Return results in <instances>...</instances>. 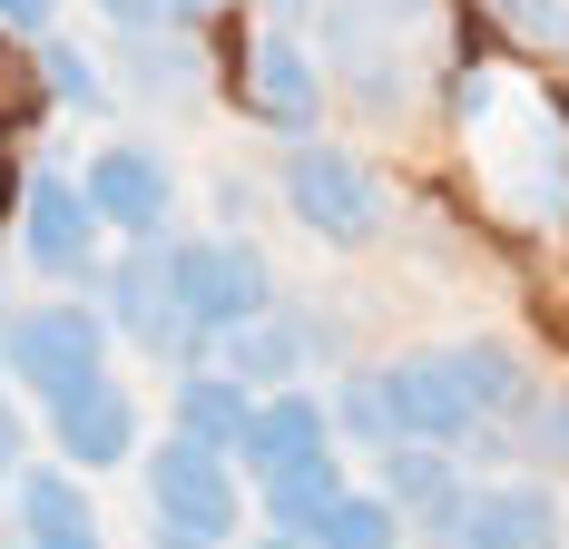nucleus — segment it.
I'll return each mask as SVG.
<instances>
[{"label":"nucleus","mask_w":569,"mask_h":549,"mask_svg":"<svg viewBox=\"0 0 569 549\" xmlns=\"http://www.w3.org/2000/svg\"><path fill=\"white\" fill-rule=\"evenodd\" d=\"M305 540H315V549H402V510L373 491V481H353V491H343Z\"/></svg>","instance_id":"aec40b11"},{"label":"nucleus","mask_w":569,"mask_h":549,"mask_svg":"<svg viewBox=\"0 0 569 549\" xmlns=\"http://www.w3.org/2000/svg\"><path fill=\"white\" fill-rule=\"evenodd\" d=\"M266 10V30H284V40H315V20H325V0H256Z\"/></svg>","instance_id":"393cba45"},{"label":"nucleus","mask_w":569,"mask_h":549,"mask_svg":"<svg viewBox=\"0 0 569 549\" xmlns=\"http://www.w3.org/2000/svg\"><path fill=\"white\" fill-rule=\"evenodd\" d=\"M40 79H50L59 109H109V69L89 50H69V40H40Z\"/></svg>","instance_id":"4be33fe9"},{"label":"nucleus","mask_w":569,"mask_h":549,"mask_svg":"<svg viewBox=\"0 0 569 549\" xmlns=\"http://www.w3.org/2000/svg\"><path fill=\"white\" fill-rule=\"evenodd\" d=\"M452 373H461V392H471V412L481 422H520L530 412V363H520V343H501V333H461L452 343Z\"/></svg>","instance_id":"f3484780"},{"label":"nucleus","mask_w":569,"mask_h":549,"mask_svg":"<svg viewBox=\"0 0 569 549\" xmlns=\"http://www.w3.org/2000/svg\"><path fill=\"white\" fill-rule=\"evenodd\" d=\"M148 549H227V540H197V530H148Z\"/></svg>","instance_id":"cd10ccee"},{"label":"nucleus","mask_w":569,"mask_h":549,"mask_svg":"<svg viewBox=\"0 0 569 549\" xmlns=\"http://www.w3.org/2000/svg\"><path fill=\"white\" fill-rule=\"evenodd\" d=\"M276 187H284V217L305 226L315 246H335V256L373 246V236L393 226L383 177L353 158V148H335V138H295V148L276 158Z\"/></svg>","instance_id":"f03ea898"},{"label":"nucleus","mask_w":569,"mask_h":549,"mask_svg":"<svg viewBox=\"0 0 569 549\" xmlns=\"http://www.w3.org/2000/svg\"><path fill=\"white\" fill-rule=\"evenodd\" d=\"M373 491L402 510L412 540L442 549V530H452L461 500H471V471H461V451H442V441H383L373 451Z\"/></svg>","instance_id":"1a4fd4ad"},{"label":"nucleus","mask_w":569,"mask_h":549,"mask_svg":"<svg viewBox=\"0 0 569 549\" xmlns=\"http://www.w3.org/2000/svg\"><path fill=\"white\" fill-rule=\"evenodd\" d=\"M99 207H89V187L69 177V167H30L20 177V207H10V246H20V266L50 274V285H99Z\"/></svg>","instance_id":"20e7f679"},{"label":"nucleus","mask_w":569,"mask_h":549,"mask_svg":"<svg viewBox=\"0 0 569 549\" xmlns=\"http://www.w3.org/2000/svg\"><path fill=\"white\" fill-rule=\"evenodd\" d=\"M148 520L158 530H197V540H236V520H246V471H236V451H207V441L168 432L148 451Z\"/></svg>","instance_id":"39448f33"},{"label":"nucleus","mask_w":569,"mask_h":549,"mask_svg":"<svg viewBox=\"0 0 569 549\" xmlns=\"http://www.w3.org/2000/svg\"><path fill=\"white\" fill-rule=\"evenodd\" d=\"M383 383H393L402 441H442V451H461V441L481 432V412H471V392H461V373H452V343L393 353V363H383Z\"/></svg>","instance_id":"ddd939ff"},{"label":"nucleus","mask_w":569,"mask_h":549,"mask_svg":"<svg viewBox=\"0 0 569 549\" xmlns=\"http://www.w3.org/2000/svg\"><path fill=\"white\" fill-rule=\"evenodd\" d=\"M560 540L569 520L550 481H471L461 520L442 530V549H560Z\"/></svg>","instance_id":"9d476101"},{"label":"nucleus","mask_w":569,"mask_h":549,"mask_svg":"<svg viewBox=\"0 0 569 549\" xmlns=\"http://www.w3.org/2000/svg\"><path fill=\"white\" fill-rule=\"evenodd\" d=\"M99 20H109L118 40H138V30H177V20H168V0H99Z\"/></svg>","instance_id":"b1692460"},{"label":"nucleus","mask_w":569,"mask_h":549,"mask_svg":"<svg viewBox=\"0 0 569 549\" xmlns=\"http://www.w3.org/2000/svg\"><path fill=\"white\" fill-rule=\"evenodd\" d=\"M305 451H335V412H325V392H315V383L256 392V422H246V441H236V471L266 481V471L305 461Z\"/></svg>","instance_id":"4468645a"},{"label":"nucleus","mask_w":569,"mask_h":549,"mask_svg":"<svg viewBox=\"0 0 569 549\" xmlns=\"http://www.w3.org/2000/svg\"><path fill=\"white\" fill-rule=\"evenodd\" d=\"M158 256H168L177 315L197 333H217V343L276 305V266L256 256V236H158Z\"/></svg>","instance_id":"7ed1b4c3"},{"label":"nucleus","mask_w":569,"mask_h":549,"mask_svg":"<svg viewBox=\"0 0 569 549\" xmlns=\"http://www.w3.org/2000/svg\"><path fill=\"white\" fill-rule=\"evenodd\" d=\"M207 10H217V0H168V20H207Z\"/></svg>","instance_id":"c756f323"},{"label":"nucleus","mask_w":569,"mask_h":549,"mask_svg":"<svg viewBox=\"0 0 569 549\" xmlns=\"http://www.w3.org/2000/svg\"><path fill=\"white\" fill-rule=\"evenodd\" d=\"M236 69H246V79H236V99H246V118H256V128L315 138V118H325V89H335V79H325V59H315V40L256 30Z\"/></svg>","instance_id":"6e6552de"},{"label":"nucleus","mask_w":569,"mask_h":549,"mask_svg":"<svg viewBox=\"0 0 569 549\" xmlns=\"http://www.w3.org/2000/svg\"><path fill=\"white\" fill-rule=\"evenodd\" d=\"M491 10H501V20H520L530 40H560V10H550V0H491Z\"/></svg>","instance_id":"a878e982"},{"label":"nucleus","mask_w":569,"mask_h":549,"mask_svg":"<svg viewBox=\"0 0 569 549\" xmlns=\"http://www.w3.org/2000/svg\"><path fill=\"white\" fill-rule=\"evenodd\" d=\"M560 50H569V0H560Z\"/></svg>","instance_id":"7c9ffc66"},{"label":"nucleus","mask_w":569,"mask_h":549,"mask_svg":"<svg viewBox=\"0 0 569 549\" xmlns=\"http://www.w3.org/2000/svg\"><path fill=\"white\" fill-rule=\"evenodd\" d=\"M256 549H315L305 530H256Z\"/></svg>","instance_id":"c85d7f7f"},{"label":"nucleus","mask_w":569,"mask_h":549,"mask_svg":"<svg viewBox=\"0 0 569 549\" xmlns=\"http://www.w3.org/2000/svg\"><path fill=\"white\" fill-rule=\"evenodd\" d=\"M325 412H335V441H343V451H363V461H373L383 441H402L383 363H343V373H335V392H325Z\"/></svg>","instance_id":"6ab92c4d"},{"label":"nucleus","mask_w":569,"mask_h":549,"mask_svg":"<svg viewBox=\"0 0 569 549\" xmlns=\"http://www.w3.org/2000/svg\"><path fill=\"white\" fill-rule=\"evenodd\" d=\"M0 315H10V295H0Z\"/></svg>","instance_id":"2f4dec72"},{"label":"nucleus","mask_w":569,"mask_h":549,"mask_svg":"<svg viewBox=\"0 0 569 549\" xmlns=\"http://www.w3.org/2000/svg\"><path fill=\"white\" fill-rule=\"evenodd\" d=\"M50 441H59L69 471H128V461H138V392L118 383V373L59 392L50 402Z\"/></svg>","instance_id":"f8f14e48"},{"label":"nucleus","mask_w":569,"mask_h":549,"mask_svg":"<svg viewBox=\"0 0 569 549\" xmlns=\"http://www.w3.org/2000/svg\"><path fill=\"white\" fill-rule=\"evenodd\" d=\"M520 471L569 481V383L560 392H530V412H520Z\"/></svg>","instance_id":"412c9836"},{"label":"nucleus","mask_w":569,"mask_h":549,"mask_svg":"<svg viewBox=\"0 0 569 549\" xmlns=\"http://www.w3.org/2000/svg\"><path fill=\"white\" fill-rule=\"evenodd\" d=\"M59 0H0V30H30V40H50Z\"/></svg>","instance_id":"bb28decb"},{"label":"nucleus","mask_w":569,"mask_h":549,"mask_svg":"<svg viewBox=\"0 0 569 549\" xmlns=\"http://www.w3.org/2000/svg\"><path fill=\"white\" fill-rule=\"evenodd\" d=\"M343 491H353L343 441H335V451H305V461H284V471H266V481H256V500H266V530H315Z\"/></svg>","instance_id":"a211bd4d"},{"label":"nucleus","mask_w":569,"mask_h":549,"mask_svg":"<svg viewBox=\"0 0 569 549\" xmlns=\"http://www.w3.org/2000/svg\"><path fill=\"white\" fill-rule=\"evenodd\" d=\"M10 530H20V549H109L99 491H89L69 461H30V471L10 481Z\"/></svg>","instance_id":"9b49d317"},{"label":"nucleus","mask_w":569,"mask_h":549,"mask_svg":"<svg viewBox=\"0 0 569 549\" xmlns=\"http://www.w3.org/2000/svg\"><path fill=\"white\" fill-rule=\"evenodd\" d=\"M79 187H89V207H99V226L118 246H158L177 226V167L158 148H138V138H109L99 158L79 167Z\"/></svg>","instance_id":"0eeeda50"},{"label":"nucleus","mask_w":569,"mask_h":549,"mask_svg":"<svg viewBox=\"0 0 569 549\" xmlns=\"http://www.w3.org/2000/svg\"><path fill=\"white\" fill-rule=\"evenodd\" d=\"M217 363H227L246 392H284V383H315L325 363L343 373V315H325V305H266L256 325H236L227 343H217Z\"/></svg>","instance_id":"423d86ee"},{"label":"nucleus","mask_w":569,"mask_h":549,"mask_svg":"<svg viewBox=\"0 0 569 549\" xmlns=\"http://www.w3.org/2000/svg\"><path fill=\"white\" fill-rule=\"evenodd\" d=\"M20 471H30V422H20V392L0 383V491H10Z\"/></svg>","instance_id":"5701e85b"},{"label":"nucleus","mask_w":569,"mask_h":549,"mask_svg":"<svg viewBox=\"0 0 569 549\" xmlns=\"http://www.w3.org/2000/svg\"><path fill=\"white\" fill-rule=\"evenodd\" d=\"M168 432H187V441H207V451H236L246 441V422H256V392L236 383L227 363H197V373H177V392H168Z\"/></svg>","instance_id":"dca6fc26"},{"label":"nucleus","mask_w":569,"mask_h":549,"mask_svg":"<svg viewBox=\"0 0 569 549\" xmlns=\"http://www.w3.org/2000/svg\"><path fill=\"white\" fill-rule=\"evenodd\" d=\"M118 79H128L148 109H177V118L207 109V59L187 50L177 30H138V40H118Z\"/></svg>","instance_id":"2eb2a0df"},{"label":"nucleus","mask_w":569,"mask_h":549,"mask_svg":"<svg viewBox=\"0 0 569 549\" xmlns=\"http://www.w3.org/2000/svg\"><path fill=\"white\" fill-rule=\"evenodd\" d=\"M109 315L99 305H79V295H50V305H20V315H0V383L20 392V402H40L50 412L59 392L99 383L109 373Z\"/></svg>","instance_id":"f257e3e1"}]
</instances>
